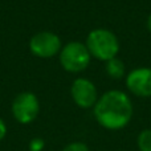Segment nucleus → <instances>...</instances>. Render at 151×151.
<instances>
[{"label":"nucleus","mask_w":151,"mask_h":151,"mask_svg":"<svg viewBox=\"0 0 151 151\" xmlns=\"http://www.w3.org/2000/svg\"><path fill=\"white\" fill-rule=\"evenodd\" d=\"M96 121L107 130L126 127L133 117V104L125 91L113 89L104 93L93 107Z\"/></svg>","instance_id":"nucleus-1"},{"label":"nucleus","mask_w":151,"mask_h":151,"mask_svg":"<svg viewBox=\"0 0 151 151\" xmlns=\"http://www.w3.org/2000/svg\"><path fill=\"white\" fill-rule=\"evenodd\" d=\"M85 45L91 57L105 63L117 57L121 48L117 35L106 28H97L90 31L86 37Z\"/></svg>","instance_id":"nucleus-2"},{"label":"nucleus","mask_w":151,"mask_h":151,"mask_svg":"<svg viewBox=\"0 0 151 151\" xmlns=\"http://www.w3.org/2000/svg\"><path fill=\"white\" fill-rule=\"evenodd\" d=\"M90 53L83 42L69 41L61 48L58 60L64 70L69 73H81L90 64Z\"/></svg>","instance_id":"nucleus-3"},{"label":"nucleus","mask_w":151,"mask_h":151,"mask_svg":"<svg viewBox=\"0 0 151 151\" xmlns=\"http://www.w3.org/2000/svg\"><path fill=\"white\" fill-rule=\"evenodd\" d=\"M12 115L19 123L28 125L37 118L40 113V102L32 91H23L15 97L12 102Z\"/></svg>","instance_id":"nucleus-4"},{"label":"nucleus","mask_w":151,"mask_h":151,"mask_svg":"<svg viewBox=\"0 0 151 151\" xmlns=\"http://www.w3.org/2000/svg\"><path fill=\"white\" fill-rule=\"evenodd\" d=\"M63 44L56 33L49 31L37 32L29 40V50L33 56L40 58H52L60 53Z\"/></svg>","instance_id":"nucleus-5"},{"label":"nucleus","mask_w":151,"mask_h":151,"mask_svg":"<svg viewBox=\"0 0 151 151\" xmlns=\"http://www.w3.org/2000/svg\"><path fill=\"white\" fill-rule=\"evenodd\" d=\"M70 96L74 104L81 109H91L98 101V91L90 80L85 77L76 78L72 83Z\"/></svg>","instance_id":"nucleus-6"},{"label":"nucleus","mask_w":151,"mask_h":151,"mask_svg":"<svg viewBox=\"0 0 151 151\" xmlns=\"http://www.w3.org/2000/svg\"><path fill=\"white\" fill-rule=\"evenodd\" d=\"M126 88L137 97H151V68H135L126 74Z\"/></svg>","instance_id":"nucleus-7"},{"label":"nucleus","mask_w":151,"mask_h":151,"mask_svg":"<svg viewBox=\"0 0 151 151\" xmlns=\"http://www.w3.org/2000/svg\"><path fill=\"white\" fill-rule=\"evenodd\" d=\"M105 69H106V73L114 80H121L122 77L126 76V66L123 64V61L119 60L118 57H114L111 60L106 61Z\"/></svg>","instance_id":"nucleus-8"},{"label":"nucleus","mask_w":151,"mask_h":151,"mask_svg":"<svg viewBox=\"0 0 151 151\" xmlns=\"http://www.w3.org/2000/svg\"><path fill=\"white\" fill-rule=\"evenodd\" d=\"M138 149L139 151H151V129L141 131L138 135Z\"/></svg>","instance_id":"nucleus-9"},{"label":"nucleus","mask_w":151,"mask_h":151,"mask_svg":"<svg viewBox=\"0 0 151 151\" xmlns=\"http://www.w3.org/2000/svg\"><path fill=\"white\" fill-rule=\"evenodd\" d=\"M61 151H89V147L82 142H72L66 145Z\"/></svg>","instance_id":"nucleus-10"},{"label":"nucleus","mask_w":151,"mask_h":151,"mask_svg":"<svg viewBox=\"0 0 151 151\" xmlns=\"http://www.w3.org/2000/svg\"><path fill=\"white\" fill-rule=\"evenodd\" d=\"M29 151H42L45 147V142L42 138H33L29 141Z\"/></svg>","instance_id":"nucleus-11"},{"label":"nucleus","mask_w":151,"mask_h":151,"mask_svg":"<svg viewBox=\"0 0 151 151\" xmlns=\"http://www.w3.org/2000/svg\"><path fill=\"white\" fill-rule=\"evenodd\" d=\"M5 135H7V125H5V122L0 118V142L5 138Z\"/></svg>","instance_id":"nucleus-12"},{"label":"nucleus","mask_w":151,"mask_h":151,"mask_svg":"<svg viewBox=\"0 0 151 151\" xmlns=\"http://www.w3.org/2000/svg\"><path fill=\"white\" fill-rule=\"evenodd\" d=\"M146 27H147V29L151 32V13L149 15V17H147V21H146Z\"/></svg>","instance_id":"nucleus-13"}]
</instances>
